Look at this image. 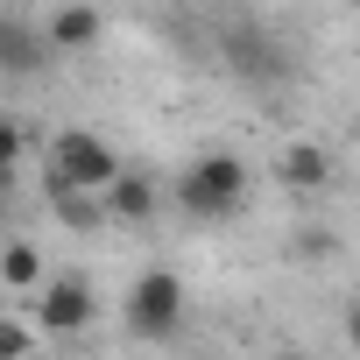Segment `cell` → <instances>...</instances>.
Instances as JSON below:
<instances>
[{
  "label": "cell",
  "mask_w": 360,
  "mask_h": 360,
  "mask_svg": "<svg viewBox=\"0 0 360 360\" xmlns=\"http://www.w3.org/2000/svg\"><path fill=\"white\" fill-rule=\"evenodd\" d=\"M43 50H57L50 29H43V43H36L22 22H0V64H8V78H29V71L43 64Z\"/></svg>",
  "instance_id": "cell-9"
},
{
  "label": "cell",
  "mask_w": 360,
  "mask_h": 360,
  "mask_svg": "<svg viewBox=\"0 0 360 360\" xmlns=\"http://www.w3.org/2000/svg\"><path fill=\"white\" fill-rule=\"evenodd\" d=\"M346 339H353V346H360V304H353V311H346Z\"/></svg>",
  "instance_id": "cell-12"
},
{
  "label": "cell",
  "mask_w": 360,
  "mask_h": 360,
  "mask_svg": "<svg viewBox=\"0 0 360 360\" xmlns=\"http://www.w3.org/2000/svg\"><path fill=\"white\" fill-rule=\"evenodd\" d=\"M176 318H184V283L169 269H148L134 290H127V332L134 339H169Z\"/></svg>",
  "instance_id": "cell-4"
},
{
  "label": "cell",
  "mask_w": 360,
  "mask_h": 360,
  "mask_svg": "<svg viewBox=\"0 0 360 360\" xmlns=\"http://www.w3.org/2000/svg\"><path fill=\"white\" fill-rule=\"evenodd\" d=\"M50 176L85 184V191H106L113 176H120V162H113V148H106L92 127H64V134L50 141Z\"/></svg>",
  "instance_id": "cell-3"
},
{
  "label": "cell",
  "mask_w": 360,
  "mask_h": 360,
  "mask_svg": "<svg viewBox=\"0 0 360 360\" xmlns=\"http://www.w3.org/2000/svg\"><path fill=\"white\" fill-rule=\"evenodd\" d=\"M276 176H283V191H325L332 155H325V148H311V141H290V148H283V162H276Z\"/></svg>",
  "instance_id": "cell-6"
},
{
  "label": "cell",
  "mask_w": 360,
  "mask_h": 360,
  "mask_svg": "<svg viewBox=\"0 0 360 360\" xmlns=\"http://www.w3.org/2000/svg\"><path fill=\"white\" fill-rule=\"evenodd\" d=\"M36 311H43V325H50V332H85L99 304H92V290H85L78 276H50V283H43V304H36Z\"/></svg>",
  "instance_id": "cell-5"
},
{
  "label": "cell",
  "mask_w": 360,
  "mask_h": 360,
  "mask_svg": "<svg viewBox=\"0 0 360 360\" xmlns=\"http://www.w3.org/2000/svg\"><path fill=\"white\" fill-rule=\"evenodd\" d=\"M240 198H248V162L240 155H198L184 176H176V205H184L191 219H226V212H240Z\"/></svg>",
  "instance_id": "cell-1"
},
{
  "label": "cell",
  "mask_w": 360,
  "mask_h": 360,
  "mask_svg": "<svg viewBox=\"0 0 360 360\" xmlns=\"http://www.w3.org/2000/svg\"><path fill=\"white\" fill-rule=\"evenodd\" d=\"M43 29H50L57 50H85V43H99V8H85V0H64V8H57Z\"/></svg>",
  "instance_id": "cell-8"
},
{
  "label": "cell",
  "mask_w": 360,
  "mask_h": 360,
  "mask_svg": "<svg viewBox=\"0 0 360 360\" xmlns=\"http://www.w3.org/2000/svg\"><path fill=\"white\" fill-rule=\"evenodd\" d=\"M99 198H106V212H113V219H127V226H141V219L155 212V184H148V176H127V169L113 176Z\"/></svg>",
  "instance_id": "cell-7"
},
{
  "label": "cell",
  "mask_w": 360,
  "mask_h": 360,
  "mask_svg": "<svg viewBox=\"0 0 360 360\" xmlns=\"http://www.w3.org/2000/svg\"><path fill=\"white\" fill-rule=\"evenodd\" d=\"M219 57L240 85H283L290 78V50L269 22H226L219 29Z\"/></svg>",
  "instance_id": "cell-2"
},
{
  "label": "cell",
  "mask_w": 360,
  "mask_h": 360,
  "mask_svg": "<svg viewBox=\"0 0 360 360\" xmlns=\"http://www.w3.org/2000/svg\"><path fill=\"white\" fill-rule=\"evenodd\" d=\"M29 353V332L22 325H0V360H22Z\"/></svg>",
  "instance_id": "cell-11"
},
{
  "label": "cell",
  "mask_w": 360,
  "mask_h": 360,
  "mask_svg": "<svg viewBox=\"0 0 360 360\" xmlns=\"http://www.w3.org/2000/svg\"><path fill=\"white\" fill-rule=\"evenodd\" d=\"M0 283H8V290H36V283H43V255L15 240L8 255H0Z\"/></svg>",
  "instance_id": "cell-10"
}]
</instances>
